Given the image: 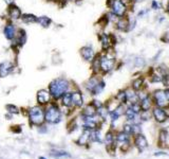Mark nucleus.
I'll list each match as a JSON object with an SVG mask.
<instances>
[{
	"instance_id": "nucleus-9",
	"label": "nucleus",
	"mask_w": 169,
	"mask_h": 159,
	"mask_svg": "<svg viewBox=\"0 0 169 159\" xmlns=\"http://www.w3.org/2000/svg\"><path fill=\"white\" fill-rule=\"evenodd\" d=\"M80 55L87 62H92L94 59V51L89 46H84L80 49Z\"/></svg>"
},
{
	"instance_id": "nucleus-42",
	"label": "nucleus",
	"mask_w": 169,
	"mask_h": 159,
	"mask_svg": "<svg viewBox=\"0 0 169 159\" xmlns=\"http://www.w3.org/2000/svg\"><path fill=\"white\" fill-rule=\"evenodd\" d=\"M39 159H46L45 157H39Z\"/></svg>"
},
{
	"instance_id": "nucleus-40",
	"label": "nucleus",
	"mask_w": 169,
	"mask_h": 159,
	"mask_svg": "<svg viewBox=\"0 0 169 159\" xmlns=\"http://www.w3.org/2000/svg\"><path fill=\"white\" fill-rule=\"evenodd\" d=\"M167 11L169 12V1H168V4H167Z\"/></svg>"
},
{
	"instance_id": "nucleus-27",
	"label": "nucleus",
	"mask_w": 169,
	"mask_h": 159,
	"mask_svg": "<svg viewBox=\"0 0 169 159\" xmlns=\"http://www.w3.org/2000/svg\"><path fill=\"white\" fill-rule=\"evenodd\" d=\"M125 114H126V118H127V120H129V121H132V120H134L135 119V116H136V114L134 111L132 110L131 108H128L126 111H125Z\"/></svg>"
},
{
	"instance_id": "nucleus-3",
	"label": "nucleus",
	"mask_w": 169,
	"mask_h": 159,
	"mask_svg": "<svg viewBox=\"0 0 169 159\" xmlns=\"http://www.w3.org/2000/svg\"><path fill=\"white\" fill-rule=\"evenodd\" d=\"M30 123L33 125H41L45 122V110L40 106H34L29 110Z\"/></svg>"
},
{
	"instance_id": "nucleus-30",
	"label": "nucleus",
	"mask_w": 169,
	"mask_h": 159,
	"mask_svg": "<svg viewBox=\"0 0 169 159\" xmlns=\"http://www.w3.org/2000/svg\"><path fill=\"white\" fill-rule=\"evenodd\" d=\"M128 138H129V136L127 135V134H125L124 131L123 133H119L118 135V137H116V139H118V142H127L128 141Z\"/></svg>"
},
{
	"instance_id": "nucleus-5",
	"label": "nucleus",
	"mask_w": 169,
	"mask_h": 159,
	"mask_svg": "<svg viewBox=\"0 0 169 159\" xmlns=\"http://www.w3.org/2000/svg\"><path fill=\"white\" fill-rule=\"evenodd\" d=\"M114 64L115 61L113 57H110L109 55L100 56V70H103L104 72H110L114 68Z\"/></svg>"
},
{
	"instance_id": "nucleus-2",
	"label": "nucleus",
	"mask_w": 169,
	"mask_h": 159,
	"mask_svg": "<svg viewBox=\"0 0 169 159\" xmlns=\"http://www.w3.org/2000/svg\"><path fill=\"white\" fill-rule=\"evenodd\" d=\"M61 120V111L58 106L55 104H51L45 111V121L50 124H57Z\"/></svg>"
},
{
	"instance_id": "nucleus-26",
	"label": "nucleus",
	"mask_w": 169,
	"mask_h": 159,
	"mask_svg": "<svg viewBox=\"0 0 169 159\" xmlns=\"http://www.w3.org/2000/svg\"><path fill=\"white\" fill-rule=\"evenodd\" d=\"M143 84H144V79L143 78H138V79H136L134 82H133L132 87H133V89H134V90H140L142 88V86H143Z\"/></svg>"
},
{
	"instance_id": "nucleus-12",
	"label": "nucleus",
	"mask_w": 169,
	"mask_h": 159,
	"mask_svg": "<svg viewBox=\"0 0 169 159\" xmlns=\"http://www.w3.org/2000/svg\"><path fill=\"white\" fill-rule=\"evenodd\" d=\"M21 11L20 9L17 7V5L15 4H10L9 7V16L11 17V19H13V20H18V19L21 18Z\"/></svg>"
},
{
	"instance_id": "nucleus-20",
	"label": "nucleus",
	"mask_w": 169,
	"mask_h": 159,
	"mask_svg": "<svg viewBox=\"0 0 169 159\" xmlns=\"http://www.w3.org/2000/svg\"><path fill=\"white\" fill-rule=\"evenodd\" d=\"M151 100L148 97V95H145L144 97H142V103H141V107L144 110H149L151 108Z\"/></svg>"
},
{
	"instance_id": "nucleus-1",
	"label": "nucleus",
	"mask_w": 169,
	"mask_h": 159,
	"mask_svg": "<svg viewBox=\"0 0 169 159\" xmlns=\"http://www.w3.org/2000/svg\"><path fill=\"white\" fill-rule=\"evenodd\" d=\"M69 87L70 84L66 79L57 78L50 83L49 91H50L52 98L55 99V100H58V99H60L69 90Z\"/></svg>"
},
{
	"instance_id": "nucleus-4",
	"label": "nucleus",
	"mask_w": 169,
	"mask_h": 159,
	"mask_svg": "<svg viewBox=\"0 0 169 159\" xmlns=\"http://www.w3.org/2000/svg\"><path fill=\"white\" fill-rule=\"evenodd\" d=\"M111 8H112V13L116 17H124L125 14H126L127 8L122 0H113V3L111 5Z\"/></svg>"
},
{
	"instance_id": "nucleus-24",
	"label": "nucleus",
	"mask_w": 169,
	"mask_h": 159,
	"mask_svg": "<svg viewBox=\"0 0 169 159\" xmlns=\"http://www.w3.org/2000/svg\"><path fill=\"white\" fill-rule=\"evenodd\" d=\"M128 26H129V21H128V19L124 18V17H121L118 20V23H116V27H118V29L122 30V31L127 30Z\"/></svg>"
},
{
	"instance_id": "nucleus-23",
	"label": "nucleus",
	"mask_w": 169,
	"mask_h": 159,
	"mask_svg": "<svg viewBox=\"0 0 169 159\" xmlns=\"http://www.w3.org/2000/svg\"><path fill=\"white\" fill-rule=\"evenodd\" d=\"M21 20L24 23H37V17L33 14H23L21 15Z\"/></svg>"
},
{
	"instance_id": "nucleus-39",
	"label": "nucleus",
	"mask_w": 169,
	"mask_h": 159,
	"mask_svg": "<svg viewBox=\"0 0 169 159\" xmlns=\"http://www.w3.org/2000/svg\"><path fill=\"white\" fill-rule=\"evenodd\" d=\"M4 2H7V4H12L13 2H14V0H3Z\"/></svg>"
},
{
	"instance_id": "nucleus-18",
	"label": "nucleus",
	"mask_w": 169,
	"mask_h": 159,
	"mask_svg": "<svg viewBox=\"0 0 169 159\" xmlns=\"http://www.w3.org/2000/svg\"><path fill=\"white\" fill-rule=\"evenodd\" d=\"M99 83V80H97L96 78H91L88 82H87L86 87H87V89H88L89 91L93 95L94 90H95V88H96V86Z\"/></svg>"
},
{
	"instance_id": "nucleus-21",
	"label": "nucleus",
	"mask_w": 169,
	"mask_h": 159,
	"mask_svg": "<svg viewBox=\"0 0 169 159\" xmlns=\"http://www.w3.org/2000/svg\"><path fill=\"white\" fill-rule=\"evenodd\" d=\"M52 20L51 18H49L48 16H40V17H37V23L39 26H41L42 28H48L51 24Z\"/></svg>"
},
{
	"instance_id": "nucleus-32",
	"label": "nucleus",
	"mask_w": 169,
	"mask_h": 159,
	"mask_svg": "<svg viewBox=\"0 0 169 159\" xmlns=\"http://www.w3.org/2000/svg\"><path fill=\"white\" fill-rule=\"evenodd\" d=\"M53 157H69V154L67 152H53L51 154Z\"/></svg>"
},
{
	"instance_id": "nucleus-15",
	"label": "nucleus",
	"mask_w": 169,
	"mask_h": 159,
	"mask_svg": "<svg viewBox=\"0 0 169 159\" xmlns=\"http://www.w3.org/2000/svg\"><path fill=\"white\" fill-rule=\"evenodd\" d=\"M125 108L123 105H118V107H116L114 110L110 111V116H111V119H112V121H114V120H118L119 117L122 116L123 114H125Z\"/></svg>"
},
{
	"instance_id": "nucleus-36",
	"label": "nucleus",
	"mask_w": 169,
	"mask_h": 159,
	"mask_svg": "<svg viewBox=\"0 0 169 159\" xmlns=\"http://www.w3.org/2000/svg\"><path fill=\"white\" fill-rule=\"evenodd\" d=\"M142 118H143V120H148L150 118V115H149L148 110H144V114L142 115Z\"/></svg>"
},
{
	"instance_id": "nucleus-6",
	"label": "nucleus",
	"mask_w": 169,
	"mask_h": 159,
	"mask_svg": "<svg viewBox=\"0 0 169 159\" xmlns=\"http://www.w3.org/2000/svg\"><path fill=\"white\" fill-rule=\"evenodd\" d=\"M154 97V100H155V103L157 104L159 107H165L169 104V101L167 100L165 95V92L164 90H157L153 95Z\"/></svg>"
},
{
	"instance_id": "nucleus-25",
	"label": "nucleus",
	"mask_w": 169,
	"mask_h": 159,
	"mask_svg": "<svg viewBox=\"0 0 169 159\" xmlns=\"http://www.w3.org/2000/svg\"><path fill=\"white\" fill-rule=\"evenodd\" d=\"M62 99V105L66 107H71L72 106V99H71V92L67 91L66 94L61 97Z\"/></svg>"
},
{
	"instance_id": "nucleus-19",
	"label": "nucleus",
	"mask_w": 169,
	"mask_h": 159,
	"mask_svg": "<svg viewBox=\"0 0 169 159\" xmlns=\"http://www.w3.org/2000/svg\"><path fill=\"white\" fill-rule=\"evenodd\" d=\"M100 43H102L103 49L107 50V49L110 48L111 43H112V40H111V36H109V35H107V34H102V36H100Z\"/></svg>"
},
{
	"instance_id": "nucleus-31",
	"label": "nucleus",
	"mask_w": 169,
	"mask_h": 159,
	"mask_svg": "<svg viewBox=\"0 0 169 159\" xmlns=\"http://www.w3.org/2000/svg\"><path fill=\"white\" fill-rule=\"evenodd\" d=\"M118 99L121 101L122 103H126L127 102V95H126V91H121L118 95Z\"/></svg>"
},
{
	"instance_id": "nucleus-22",
	"label": "nucleus",
	"mask_w": 169,
	"mask_h": 159,
	"mask_svg": "<svg viewBox=\"0 0 169 159\" xmlns=\"http://www.w3.org/2000/svg\"><path fill=\"white\" fill-rule=\"evenodd\" d=\"M83 115H84V117H94L95 115H96V108L93 106V104L88 105L84 109Z\"/></svg>"
},
{
	"instance_id": "nucleus-8",
	"label": "nucleus",
	"mask_w": 169,
	"mask_h": 159,
	"mask_svg": "<svg viewBox=\"0 0 169 159\" xmlns=\"http://www.w3.org/2000/svg\"><path fill=\"white\" fill-rule=\"evenodd\" d=\"M51 99V95L50 91L47 89H41L37 92V102L40 105H45V104H48L50 102Z\"/></svg>"
},
{
	"instance_id": "nucleus-34",
	"label": "nucleus",
	"mask_w": 169,
	"mask_h": 159,
	"mask_svg": "<svg viewBox=\"0 0 169 159\" xmlns=\"http://www.w3.org/2000/svg\"><path fill=\"white\" fill-rule=\"evenodd\" d=\"M130 108H131L132 110L135 112V114H138V112H140V111H141V109H142L141 105H138V103H132V105L130 106Z\"/></svg>"
},
{
	"instance_id": "nucleus-17",
	"label": "nucleus",
	"mask_w": 169,
	"mask_h": 159,
	"mask_svg": "<svg viewBox=\"0 0 169 159\" xmlns=\"http://www.w3.org/2000/svg\"><path fill=\"white\" fill-rule=\"evenodd\" d=\"M14 39H16V43L18 44L19 46H22L26 44L27 42V35H26V32L24 30H19V32L16 34V36Z\"/></svg>"
},
{
	"instance_id": "nucleus-16",
	"label": "nucleus",
	"mask_w": 169,
	"mask_h": 159,
	"mask_svg": "<svg viewBox=\"0 0 169 159\" xmlns=\"http://www.w3.org/2000/svg\"><path fill=\"white\" fill-rule=\"evenodd\" d=\"M90 135H91V131L84 130V134L80 137V139L77 140L78 145H84V144L88 143V141L91 140V139H90Z\"/></svg>"
},
{
	"instance_id": "nucleus-7",
	"label": "nucleus",
	"mask_w": 169,
	"mask_h": 159,
	"mask_svg": "<svg viewBox=\"0 0 169 159\" xmlns=\"http://www.w3.org/2000/svg\"><path fill=\"white\" fill-rule=\"evenodd\" d=\"M14 70V64L12 62H3L0 64V78H5Z\"/></svg>"
},
{
	"instance_id": "nucleus-29",
	"label": "nucleus",
	"mask_w": 169,
	"mask_h": 159,
	"mask_svg": "<svg viewBox=\"0 0 169 159\" xmlns=\"http://www.w3.org/2000/svg\"><path fill=\"white\" fill-rule=\"evenodd\" d=\"M5 108H7V110L10 112V114H15L17 115L19 114V109L16 107L15 105H12V104H9V105L5 106Z\"/></svg>"
},
{
	"instance_id": "nucleus-38",
	"label": "nucleus",
	"mask_w": 169,
	"mask_h": 159,
	"mask_svg": "<svg viewBox=\"0 0 169 159\" xmlns=\"http://www.w3.org/2000/svg\"><path fill=\"white\" fill-rule=\"evenodd\" d=\"M164 92H165V95H166V98H167V100L169 101V88L166 89Z\"/></svg>"
},
{
	"instance_id": "nucleus-35",
	"label": "nucleus",
	"mask_w": 169,
	"mask_h": 159,
	"mask_svg": "<svg viewBox=\"0 0 169 159\" xmlns=\"http://www.w3.org/2000/svg\"><path fill=\"white\" fill-rule=\"evenodd\" d=\"M124 133L127 134V135H130V134L132 133V126L129 124H126L124 126Z\"/></svg>"
},
{
	"instance_id": "nucleus-10",
	"label": "nucleus",
	"mask_w": 169,
	"mask_h": 159,
	"mask_svg": "<svg viewBox=\"0 0 169 159\" xmlns=\"http://www.w3.org/2000/svg\"><path fill=\"white\" fill-rule=\"evenodd\" d=\"M3 34H4V36L7 37V39H9V40L14 39L16 34H17L16 27L12 23L7 24V26L4 27V29H3Z\"/></svg>"
},
{
	"instance_id": "nucleus-37",
	"label": "nucleus",
	"mask_w": 169,
	"mask_h": 159,
	"mask_svg": "<svg viewBox=\"0 0 169 159\" xmlns=\"http://www.w3.org/2000/svg\"><path fill=\"white\" fill-rule=\"evenodd\" d=\"M151 7L153 8L154 10H157V9H159V4H157V1H153V2H152Z\"/></svg>"
},
{
	"instance_id": "nucleus-14",
	"label": "nucleus",
	"mask_w": 169,
	"mask_h": 159,
	"mask_svg": "<svg viewBox=\"0 0 169 159\" xmlns=\"http://www.w3.org/2000/svg\"><path fill=\"white\" fill-rule=\"evenodd\" d=\"M135 145H136V147L138 149V151L142 152V151H144L147 147L148 142H147L146 138L143 135L138 134V135L135 136Z\"/></svg>"
},
{
	"instance_id": "nucleus-11",
	"label": "nucleus",
	"mask_w": 169,
	"mask_h": 159,
	"mask_svg": "<svg viewBox=\"0 0 169 159\" xmlns=\"http://www.w3.org/2000/svg\"><path fill=\"white\" fill-rule=\"evenodd\" d=\"M153 116L157 122H165L168 119L167 114L162 107H155L153 109Z\"/></svg>"
},
{
	"instance_id": "nucleus-13",
	"label": "nucleus",
	"mask_w": 169,
	"mask_h": 159,
	"mask_svg": "<svg viewBox=\"0 0 169 159\" xmlns=\"http://www.w3.org/2000/svg\"><path fill=\"white\" fill-rule=\"evenodd\" d=\"M71 99H72V106H76V107H80L84 103L83 95L80 91H73L71 92Z\"/></svg>"
},
{
	"instance_id": "nucleus-41",
	"label": "nucleus",
	"mask_w": 169,
	"mask_h": 159,
	"mask_svg": "<svg viewBox=\"0 0 169 159\" xmlns=\"http://www.w3.org/2000/svg\"><path fill=\"white\" fill-rule=\"evenodd\" d=\"M135 2H141V1H143V0H134Z\"/></svg>"
},
{
	"instance_id": "nucleus-28",
	"label": "nucleus",
	"mask_w": 169,
	"mask_h": 159,
	"mask_svg": "<svg viewBox=\"0 0 169 159\" xmlns=\"http://www.w3.org/2000/svg\"><path fill=\"white\" fill-rule=\"evenodd\" d=\"M166 140H167V131H161L160 133V145H165Z\"/></svg>"
},
{
	"instance_id": "nucleus-33",
	"label": "nucleus",
	"mask_w": 169,
	"mask_h": 159,
	"mask_svg": "<svg viewBox=\"0 0 169 159\" xmlns=\"http://www.w3.org/2000/svg\"><path fill=\"white\" fill-rule=\"evenodd\" d=\"M113 135H112V133H109L106 135V143H107V145H111V144H113Z\"/></svg>"
}]
</instances>
